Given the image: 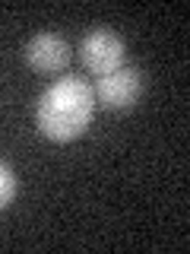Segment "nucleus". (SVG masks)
Instances as JSON below:
<instances>
[{"mask_svg":"<svg viewBox=\"0 0 190 254\" xmlns=\"http://www.w3.org/2000/svg\"><path fill=\"white\" fill-rule=\"evenodd\" d=\"M95 115V92L86 79L63 76L54 86H48L42 102H38V130L48 140H76L89 127Z\"/></svg>","mask_w":190,"mask_h":254,"instance_id":"obj_1","label":"nucleus"},{"mask_svg":"<svg viewBox=\"0 0 190 254\" xmlns=\"http://www.w3.org/2000/svg\"><path fill=\"white\" fill-rule=\"evenodd\" d=\"M79 54H83V64L98 76H108L114 70L124 67V42L121 35H114L111 29H95L83 38L79 45Z\"/></svg>","mask_w":190,"mask_h":254,"instance_id":"obj_2","label":"nucleus"},{"mask_svg":"<svg viewBox=\"0 0 190 254\" xmlns=\"http://www.w3.org/2000/svg\"><path fill=\"white\" fill-rule=\"evenodd\" d=\"M95 95L101 99L105 108H130V105H137V99L142 95V79H140L137 70L121 67L108 76H98Z\"/></svg>","mask_w":190,"mask_h":254,"instance_id":"obj_3","label":"nucleus"},{"mask_svg":"<svg viewBox=\"0 0 190 254\" xmlns=\"http://www.w3.org/2000/svg\"><path fill=\"white\" fill-rule=\"evenodd\" d=\"M26 61L38 73H57L70 64V45L54 32H42L26 45Z\"/></svg>","mask_w":190,"mask_h":254,"instance_id":"obj_4","label":"nucleus"},{"mask_svg":"<svg viewBox=\"0 0 190 254\" xmlns=\"http://www.w3.org/2000/svg\"><path fill=\"white\" fill-rule=\"evenodd\" d=\"M13 194H16V178H13V172L0 162V210L13 200Z\"/></svg>","mask_w":190,"mask_h":254,"instance_id":"obj_5","label":"nucleus"}]
</instances>
